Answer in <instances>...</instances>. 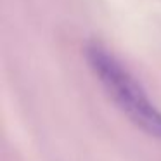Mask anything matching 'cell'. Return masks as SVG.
Wrapping results in <instances>:
<instances>
[{
  "instance_id": "obj_1",
  "label": "cell",
  "mask_w": 161,
  "mask_h": 161,
  "mask_svg": "<svg viewBox=\"0 0 161 161\" xmlns=\"http://www.w3.org/2000/svg\"><path fill=\"white\" fill-rule=\"evenodd\" d=\"M83 56L94 76L119 111L144 133L161 139V111L121 61L95 40L85 45Z\"/></svg>"
}]
</instances>
